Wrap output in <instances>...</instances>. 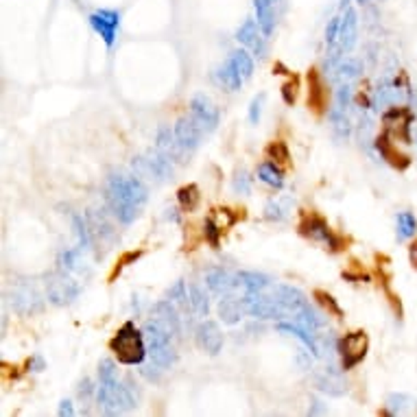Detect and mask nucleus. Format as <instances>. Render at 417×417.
Segmentation results:
<instances>
[{
  "mask_svg": "<svg viewBox=\"0 0 417 417\" xmlns=\"http://www.w3.org/2000/svg\"><path fill=\"white\" fill-rule=\"evenodd\" d=\"M149 188L138 175L111 173L105 181V204L111 216L123 225H131L144 210Z\"/></svg>",
  "mask_w": 417,
  "mask_h": 417,
  "instance_id": "f257e3e1",
  "label": "nucleus"
},
{
  "mask_svg": "<svg viewBox=\"0 0 417 417\" xmlns=\"http://www.w3.org/2000/svg\"><path fill=\"white\" fill-rule=\"evenodd\" d=\"M96 402L99 408L105 415H121L138 406V398L134 393V387L123 383L119 378L116 365L109 358H103L99 363V387H96Z\"/></svg>",
  "mask_w": 417,
  "mask_h": 417,
  "instance_id": "f03ea898",
  "label": "nucleus"
},
{
  "mask_svg": "<svg viewBox=\"0 0 417 417\" xmlns=\"http://www.w3.org/2000/svg\"><path fill=\"white\" fill-rule=\"evenodd\" d=\"M109 350L114 352V356L119 358V363L131 365V367L142 365L144 363V356L149 354L144 332L138 330L134 326V321L123 323V328L116 334H114V338L109 341Z\"/></svg>",
  "mask_w": 417,
  "mask_h": 417,
  "instance_id": "7ed1b4c3",
  "label": "nucleus"
},
{
  "mask_svg": "<svg viewBox=\"0 0 417 417\" xmlns=\"http://www.w3.org/2000/svg\"><path fill=\"white\" fill-rule=\"evenodd\" d=\"M142 332H144V338H146V350H149L151 361L158 363L162 369H169L177 358L173 341H171L173 334L166 328H162L156 319L146 321Z\"/></svg>",
  "mask_w": 417,
  "mask_h": 417,
  "instance_id": "20e7f679",
  "label": "nucleus"
},
{
  "mask_svg": "<svg viewBox=\"0 0 417 417\" xmlns=\"http://www.w3.org/2000/svg\"><path fill=\"white\" fill-rule=\"evenodd\" d=\"M245 306L247 313L256 319H280V317H288L282 301L278 299L273 284L264 291H249L245 293Z\"/></svg>",
  "mask_w": 417,
  "mask_h": 417,
  "instance_id": "39448f33",
  "label": "nucleus"
},
{
  "mask_svg": "<svg viewBox=\"0 0 417 417\" xmlns=\"http://www.w3.org/2000/svg\"><path fill=\"white\" fill-rule=\"evenodd\" d=\"M46 297L55 306H68L81 295V284L72 278V273H66L61 269L46 276Z\"/></svg>",
  "mask_w": 417,
  "mask_h": 417,
  "instance_id": "423d86ee",
  "label": "nucleus"
},
{
  "mask_svg": "<svg viewBox=\"0 0 417 417\" xmlns=\"http://www.w3.org/2000/svg\"><path fill=\"white\" fill-rule=\"evenodd\" d=\"M131 166L136 171L138 177H144V179H151V181H166L173 177V162L160 154V151H146L142 156H136L131 160Z\"/></svg>",
  "mask_w": 417,
  "mask_h": 417,
  "instance_id": "0eeeda50",
  "label": "nucleus"
},
{
  "mask_svg": "<svg viewBox=\"0 0 417 417\" xmlns=\"http://www.w3.org/2000/svg\"><path fill=\"white\" fill-rule=\"evenodd\" d=\"M5 301H7V306L16 315H20V317H33V315L44 311L42 295L37 293L33 286H29V284H18L11 291H7L5 293Z\"/></svg>",
  "mask_w": 417,
  "mask_h": 417,
  "instance_id": "6e6552de",
  "label": "nucleus"
},
{
  "mask_svg": "<svg viewBox=\"0 0 417 417\" xmlns=\"http://www.w3.org/2000/svg\"><path fill=\"white\" fill-rule=\"evenodd\" d=\"M369 350V336L365 332H350L336 343V352L341 356V369L348 371L352 367H356L358 363H363V358L367 356Z\"/></svg>",
  "mask_w": 417,
  "mask_h": 417,
  "instance_id": "1a4fd4ad",
  "label": "nucleus"
},
{
  "mask_svg": "<svg viewBox=\"0 0 417 417\" xmlns=\"http://www.w3.org/2000/svg\"><path fill=\"white\" fill-rule=\"evenodd\" d=\"M86 221H88L90 234H92V249H96V253L103 256L114 243H116V230H114L109 218L99 210L86 212Z\"/></svg>",
  "mask_w": 417,
  "mask_h": 417,
  "instance_id": "9d476101",
  "label": "nucleus"
},
{
  "mask_svg": "<svg viewBox=\"0 0 417 417\" xmlns=\"http://www.w3.org/2000/svg\"><path fill=\"white\" fill-rule=\"evenodd\" d=\"M299 234H304V236H308V238H313V241H321V243H326L332 251H338V249H343V241H341L332 230H330V225L321 218V216H317V214H304L301 216V221H299Z\"/></svg>",
  "mask_w": 417,
  "mask_h": 417,
  "instance_id": "9b49d317",
  "label": "nucleus"
},
{
  "mask_svg": "<svg viewBox=\"0 0 417 417\" xmlns=\"http://www.w3.org/2000/svg\"><path fill=\"white\" fill-rule=\"evenodd\" d=\"M88 20H90V26L101 35L105 46L111 49L114 42H116L119 29H121V14L116 9H96Z\"/></svg>",
  "mask_w": 417,
  "mask_h": 417,
  "instance_id": "f8f14e48",
  "label": "nucleus"
},
{
  "mask_svg": "<svg viewBox=\"0 0 417 417\" xmlns=\"http://www.w3.org/2000/svg\"><path fill=\"white\" fill-rule=\"evenodd\" d=\"M383 123H385V129H387L389 136H398V140H404V142H411L413 140V136H411L413 114H411L408 107L391 105V109L385 111Z\"/></svg>",
  "mask_w": 417,
  "mask_h": 417,
  "instance_id": "ddd939ff",
  "label": "nucleus"
},
{
  "mask_svg": "<svg viewBox=\"0 0 417 417\" xmlns=\"http://www.w3.org/2000/svg\"><path fill=\"white\" fill-rule=\"evenodd\" d=\"M264 37H267V35L262 33L260 24L256 20H251V18H247L243 22V26L236 31V40L247 51H251L258 59H262L264 55H267V40H264Z\"/></svg>",
  "mask_w": 417,
  "mask_h": 417,
  "instance_id": "4468645a",
  "label": "nucleus"
},
{
  "mask_svg": "<svg viewBox=\"0 0 417 417\" xmlns=\"http://www.w3.org/2000/svg\"><path fill=\"white\" fill-rule=\"evenodd\" d=\"M191 116L199 123L206 134H212L218 125V109L206 94H195L191 101Z\"/></svg>",
  "mask_w": 417,
  "mask_h": 417,
  "instance_id": "2eb2a0df",
  "label": "nucleus"
},
{
  "mask_svg": "<svg viewBox=\"0 0 417 417\" xmlns=\"http://www.w3.org/2000/svg\"><path fill=\"white\" fill-rule=\"evenodd\" d=\"M173 129H175V136H177V140H179V144H181V149L186 151V154H193V151H197L199 144H201V138L206 134L193 116H181L175 123Z\"/></svg>",
  "mask_w": 417,
  "mask_h": 417,
  "instance_id": "dca6fc26",
  "label": "nucleus"
},
{
  "mask_svg": "<svg viewBox=\"0 0 417 417\" xmlns=\"http://www.w3.org/2000/svg\"><path fill=\"white\" fill-rule=\"evenodd\" d=\"M315 385L319 391H323L328 396H343L348 391L343 373H341V369H336L332 363H328L326 367H321L315 373Z\"/></svg>",
  "mask_w": 417,
  "mask_h": 417,
  "instance_id": "f3484780",
  "label": "nucleus"
},
{
  "mask_svg": "<svg viewBox=\"0 0 417 417\" xmlns=\"http://www.w3.org/2000/svg\"><path fill=\"white\" fill-rule=\"evenodd\" d=\"M195 338H197V346L210 356H216L223 348V332L216 321L204 319L195 330Z\"/></svg>",
  "mask_w": 417,
  "mask_h": 417,
  "instance_id": "a211bd4d",
  "label": "nucleus"
},
{
  "mask_svg": "<svg viewBox=\"0 0 417 417\" xmlns=\"http://www.w3.org/2000/svg\"><path fill=\"white\" fill-rule=\"evenodd\" d=\"M356 35H358V16L352 7L346 9V16L341 18V31H338V40H336V51L341 55H346L354 49L356 44Z\"/></svg>",
  "mask_w": 417,
  "mask_h": 417,
  "instance_id": "6ab92c4d",
  "label": "nucleus"
},
{
  "mask_svg": "<svg viewBox=\"0 0 417 417\" xmlns=\"http://www.w3.org/2000/svg\"><path fill=\"white\" fill-rule=\"evenodd\" d=\"M156 149L160 154H164L171 162H184V154L186 151L181 149L175 129H171L169 125H160L158 134H156Z\"/></svg>",
  "mask_w": 417,
  "mask_h": 417,
  "instance_id": "aec40b11",
  "label": "nucleus"
},
{
  "mask_svg": "<svg viewBox=\"0 0 417 417\" xmlns=\"http://www.w3.org/2000/svg\"><path fill=\"white\" fill-rule=\"evenodd\" d=\"M151 315H154V319L162 328H166L173 336L181 334V319H179V313H177V308H175V304L171 299H162V301H158V304H154Z\"/></svg>",
  "mask_w": 417,
  "mask_h": 417,
  "instance_id": "412c9836",
  "label": "nucleus"
},
{
  "mask_svg": "<svg viewBox=\"0 0 417 417\" xmlns=\"http://www.w3.org/2000/svg\"><path fill=\"white\" fill-rule=\"evenodd\" d=\"M247 313V306H245V295L238 297L234 293H227L223 295V299L218 301V317L223 323L227 326H234L243 319V315Z\"/></svg>",
  "mask_w": 417,
  "mask_h": 417,
  "instance_id": "4be33fe9",
  "label": "nucleus"
},
{
  "mask_svg": "<svg viewBox=\"0 0 417 417\" xmlns=\"http://www.w3.org/2000/svg\"><path fill=\"white\" fill-rule=\"evenodd\" d=\"M273 291L278 295V299L282 301V306L286 311L288 317H295L301 308H304L308 304V299L306 295L301 293L299 288L295 286H288V284H273Z\"/></svg>",
  "mask_w": 417,
  "mask_h": 417,
  "instance_id": "5701e85b",
  "label": "nucleus"
},
{
  "mask_svg": "<svg viewBox=\"0 0 417 417\" xmlns=\"http://www.w3.org/2000/svg\"><path fill=\"white\" fill-rule=\"evenodd\" d=\"M206 286L210 288V293L223 297L227 293H234V288L238 286V276H232L225 269H210L206 273Z\"/></svg>",
  "mask_w": 417,
  "mask_h": 417,
  "instance_id": "b1692460",
  "label": "nucleus"
},
{
  "mask_svg": "<svg viewBox=\"0 0 417 417\" xmlns=\"http://www.w3.org/2000/svg\"><path fill=\"white\" fill-rule=\"evenodd\" d=\"M308 105L317 114H323L328 107V90H326V84L321 79L319 70L315 68L308 70Z\"/></svg>",
  "mask_w": 417,
  "mask_h": 417,
  "instance_id": "393cba45",
  "label": "nucleus"
},
{
  "mask_svg": "<svg viewBox=\"0 0 417 417\" xmlns=\"http://www.w3.org/2000/svg\"><path fill=\"white\" fill-rule=\"evenodd\" d=\"M376 149H378V154H381V158H383L385 162H389L391 166H396V169H406L408 162H411L404 154H400L398 146H393L391 136H389L387 131H385L383 136H378Z\"/></svg>",
  "mask_w": 417,
  "mask_h": 417,
  "instance_id": "a878e982",
  "label": "nucleus"
},
{
  "mask_svg": "<svg viewBox=\"0 0 417 417\" xmlns=\"http://www.w3.org/2000/svg\"><path fill=\"white\" fill-rule=\"evenodd\" d=\"M253 11L262 33L269 37L276 29V3L273 0H253Z\"/></svg>",
  "mask_w": 417,
  "mask_h": 417,
  "instance_id": "bb28decb",
  "label": "nucleus"
},
{
  "mask_svg": "<svg viewBox=\"0 0 417 417\" xmlns=\"http://www.w3.org/2000/svg\"><path fill=\"white\" fill-rule=\"evenodd\" d=\"M295 323L299 326V328H304L306 332H311V334H315L319 328H323L326 326V317H323V313H317L311 304H306L304 308H301L295 317Z\"/></svg>",
  "mask_w": 417,
  "mask_h": 417,
  "instance_id": "cd10ccee",
  "label": "nucleus"
},
{
  "mask_svg": "<svg viewBox=\"0 0 417 417\" xmlns=\"http://www.w3.org/2000/svg\"><path fill=\"white\" fill-rule=\"evenodd\" d=\"M278 332H284L288 336H295L299 338L301 343L306 346V350L313 354V356H319V348H317V334H311L306 332L304 328H299L297 323H278Z\"/></svg>",
  "mask_w": 417,
  "mask_h": 417,
  "instance_id": "c85d7f7f",
  "label": "nucleus"
},
{
  "mask_svg": "<svg viewBox=\"0 0 417 417\" xmlns=\"http://www.w3.org/2000/svg\"><path fill=\"white\" fill-rule=\"evenodd\" d=\"M214 77H216V81H218L225 90H230V92L241 90V86H243V81H245L230 61H225L223 66H218L216 72H214Z\"/></svg>",
  "mask_w": 417,
  "mask_h": 417,
  "instance_id": "c756f323",
  "label": "nucleus"
},
{
  "mask_svg": "<svg viewBox=\"0 0 417 417\" xmlns=\"http://www.w3.org/2000/svg\"><path fill=\"white\" fill-rule=\"evenodd\" d=\"M188 295H191V311L197 317L206 319L210 315V301H208L206 288L201 284H191V288H188Z\"/></svg>",
  "mask_w": 417,
  "mask_h": 417,
  "instance_id": "7c9ffc66",
  "label": "nucleus"
},
{
  "mask_svg": "<svg viewBox=\"0 0 417 417\" xmlns=\"http://www.w3.org/2000/svg\"><path fill=\"white\" fill-rule=\"evenodd\" d=\"M363 72V61L361 59H354V57H346L341 59L334 68V77L338 81H352L356 79L358 74Z\"/></svg>",
  "mask_w": 417,
  "mask_h": 417,
  "instance_id": "2f4dec72",
  "label": "nucleus"
},
{
  "mask_svg": "<svg viewBox=\"0 0 417 417\" xmlns=\"http://www.w3.org/2000/svg\"><path fill=\"white\" fill-rule=\"evenodd\" d=\"M273 282L269 276H264V273H256V271H243L238 273V286L245 288V293L249 291H264V288H269Z\"/></svg>",
  "mask_w": 417,
  "mask_h": 417,
  "instance_id": "473e14b6",
  "label": "nucleus"
},
{
  "mask_svg": "<svg viewBox=\"0 0 417 417\" xmlns=\"http://www.w3.org/2000/svg\"><path fill=\"white\" fill-rule=\"evenodd\" d=\"M402 99V90L398 86H393L391 81H383L381 88L376 90V107H389V105H398V101Z\"/></svg>",
  "mask_w": 417,
  "mask_h": 417,
  "instance_id": "72a5a7b5",
  "label": "nucleus"
},
{
  "mask_svg": "<svg viewBox=\"0 0 417 417\" xmlns=\"http://www.w3.org/2000/svg\"><path fill=\"white\" fill-rule=\"evenodd\" d=\"M230 61L234 68H236V72L241 74V77L247 81V79H251V74H253V59H251V55L245 51V49H236V51H232L230 53Z\"/></svg>",
  "mask_w": 417,
  "mask_h": 417,
  "instance_id": "f704fd0d",
  "label": "nucleus"
},
{
  "mask_svg": "<svg viewBox=\"0 0 417 417\" xmlns=\"http://www.w3.org/2000/svg\"><path fill=\"white\" fill-rule=\"evenodd\" d=\"M177 201H179L181 210H186V212L197 210V206H199V201H201L199 188H197L195 184H188V186L179 188V191H177Z\"/></svg>",
  "mask_w": 417,
  "mask_h": 417,
  "instance_id": "c9c22d12",
  "label": "nucleus"
},
{
  "mask_svg": "<svg viewBox=\"0 0 417 417\" xmlns=\"http://www.w3.org/2000/svg\"><path fill=\"white\" fill-rule=\"evenodd\" d=\"M258 177L264 181V184H269L273 188H282L284 186V175L282 171L276 166V162H262L258 166Z\"/></svg>",
  "mask_w": 417,
  "mask_h": 417,
  "instance_id": "e433bc0d",
  "label": "nucleus"
},
{
  "mask_svg": "<svg viewBox=\"0 0 417 417\" xmlns=\"http://www.w3.org/2000/svg\"><path fill=\"white\" fill-rule=\"evenodd\" d=\"M81 247L79 249H66L59 253V260H57V269L66 271V273H74L79 271V264H81Z\"/></svg>",
  "mask_w": 417,
  "mask_h": 417,
  "instance_id": "4c0bfd02",
  "label": "nucleus"
},
{
  "mask_svg": "<svg viewBox=\"0 0 417 417\" xmlns=\"http://www.w3.org/2000/svg\"><path fill=\"white\" fill-rule=\"evenodd\" d=\"M166 297L173 301L175 306H179L181 311H188V308H191V295H188V291H186L184 280H177V282L166 291Z\"/></svg>",
  "mask_w": 417,
  "mask_h": 417,
  "instance_id": "58836bf2",
  "label": "nucleus"
},
{
  "mask_svg": "<svg viewBox=\"0 0 417 417\" xmlns=\"http://www.w3.org/2000/svg\"><path fill=\"white\" fill-rule=\"evenodd\" d=\"M417 230V221L411 212H400L398 214V241H406L415 236Z\"/></svg>",
  "mask_w": 417,
  "mask_h": 417,
  "instance_id": "ea45409f",
  "label": "nucleus"
},
{
  "mask_svg": "<svg viewBox=\"0 0 417 417\" xmlns=\"http://www.w3.org/2000/svg\"><path fill=\"white\" fill-rule=\"evenodd\" d=\"M330 121H332V125H334V131H336L341 138H348V134H350V121H348V116H346V109L334 107V109L330 111Z\"/></svg>",
  "mask_w": 417,
  "mask_h": 417,
  "instance_id": "a19ab883",
  "label": "nucleus"
},
{
  "mask_svg": "<svg viewBox=\"0 0 417 417\" xmlns=\"http://www.w3.org/2000/svg\"><path fill=\"white\" fill-rule=\"evenodd\" d=\"M288 206H291L288 199H284V201H269L267 206H264V216H267L269 221H284L288 216Z\"/></svg>",
  "mask_w": 417,
  "mask_h": 417,
  "instance_id": "79ce46f5",
  "label": "nucleus"
},
{
  "mask_svg": "<svg viewBox=\"0 0 417 417\" xmlns=\"http://www.w3.org/2000/svg\"><path fill=\"white\" fill-rule=\"evenodd\" d=\"M267 156H269V160H273V162H278V164H288V162H291L288 149H286V144L280 142V140H276V142H271V144L267 146Z\"/></svg>",
  "mask_w": 417,
  "mask_h": 417,
  "instance_id": "37998d69",
  "label": "nucleus"
},
{
  "mask_svg": "<svg viewBox=\"0 0 417 417\" xmlns=\"http://www.w3.org/2000/svg\"><path fill=\"white\" fill-rule=\"evenodd\" d=\"M232 188L236 195H249L251 193V177L245 169L236 171L234 173V179H232Z\"/></svg>",
  "mask_w": 417,
  "mask_h": 417,
  "instance_id": "c03bdc74",
  "label": "nucleus"
},
{
  "mask_svg": "<svg viewBox=\"0 0 417 417\" xmlns=\"http://www.w3.org/2000/svg\"><path fill=\"white\" fill-rule=\"evenodd\" d=\"M408 404H411V398L404 396V393H391L387 398V411L391 415H402L408 408Z\"/></svg>",
  "mask_w": 417,
  "mask_h": 417,
  "instance_id": "a18cd8bd",
  "label": "nucleus"
},
{
  "mask_svg": "<svg viewBox=\"0 0 417 417\" xmlns=\"http://www.w3.org/2000/svg\"><path fill=\"white\" fill-rule=\"evenodd\" d=\"M315 299H319V304L328 311V313H332L334 317H343V313H341V306L334 301V297L330 295V293H326V291H315Z\"/></svg>",
  "mask_w": 417,
  "mask_h": 417,
  "instance_id": "49530a36",
  "label": "nucleus"
},
{
  "mask_svg": "<svg viewBox=\"0 0 417 417\" xmlns=\"http://www.w3.org/2000/svg\"><path fill=\"white\" fill-rule=\"evenodd\" d=\"M144 251L142 249H138V251H127V253H123L121 256V260L116 262V267H114V271H111V276H109V282H114V280H116V276L127 267V264H131V262H136L140 256H142Z\"/></svg>",
  "mask_w": 417,
  "mask_h": 417,
  "instance_id": "de8ad7c7",
  "label": "nucleus"
},
{
  "mask_svg": "<svg viewBox=\"0 0 417 417\" xmlns=\"http://www.w3.org/2000/svg\"><path fill=\"white\" fill-rule=\"evenodd\" d=\"M338 31H341V16H334L328 26H326V44L328 46H334L336 40H338Z\"/></svg>",
  "mask_w": 417,
  "mask_h": 417,
  "instance_id": "09e8293b",
  "label": "nucleus"
},
{
  "mask_svg": "<svg viewBox=\"0 0 417 417\" xmlns=\"http://www.w3.org/2000/svg\"><path fill=\"white\" fill-rule=\"evenodd\" d=\"M221 227L214 223V218H208L206 221V241L214 247V249H218V236H221Z\"/></svg>",
  "mask_w": 417,
  "mask_h": 417,
  "instance_id": "8fccbe9b",
  "label": "nucleus"
},
{
  "mask_svg": "<svg viewBox=\"0 0 417 417\" xmlns=\"http://www.w3.org/2000/svg\"><path fill=\"white\" fill-rule=\"evenodd\" d=\"M162 367L158 365V363H154V361H151L149 365H142V369H140V373L146 378V381H151V383H158L160 381V376H162Z\"/></svg>",
  "mask_w": 417,
  "mask_h": 417,
  "instance_id": "3c124183",
  "label": "nucleus"
},
{
  "mask_svg": "<svg viewBox=\"0 0 417 417\" xmlns=\"http://www.w3.org/2000/svg\"><path fill=\"white\" fill-rule=\"evenodd\" d=\"M262 103H264V94L253 96V101H251V105H249V123H251V125H258V121H260Z\"/></svg>",
  "mask_w": 417,
  "mask_h": 417,
  "instance_id": "603ef678",
  "label": "nucleus"
},
{
  "mask_svg": "<svg viewBox=\"0 0 417 417\" xmlns=\"http://www.w3.org/2000/svg\"><path fill=\"white\" fill-rule=\"evenodd\" d=\"M282 99H284L286 105H293L295 103V99H297V79H293V81H288V84L282 86Z\"/></svg>",
  "mask_w": 417,
  "mask_h": 417,
  "instance_id": "864d4df0",
  "label": "nucleus"
},
{
  "mask_svg": "<svg viewBox=\"0 0 417 417\" xmlns=\"http://www.w3.org/2000/svg\"><path fill=\"white\" fill-rule=\"evenodd\" d=\"M350 103V86H341L338 88V94H336V107L346 109Z\"/></svg>",
  "mask_w": 417,
  "mask_h": 417,
  "instance_id": "5fc2aeb1",
  "label": "nucleus"
},
{
  "mask_svg": "<svg viewBox=\"0 0 417 417\" xmlns=\"http://www.w3.org/2000/svg\"><path fill=\"white\" fill-rule=\"evenodd\" d=\"M26 367H29L31 371H42V369L46 367V363H44V358H42L40 354H35L33 358H29Z\"/></svg>",
  "mask_w": 417,
  "mask_h": 417,
  "instance_id": "6e6d98bb",
  "label": "nucleus"
},
{
  "mask_svg": "<svg viewBox=\"0 0 417 417\" xmlns=\"http://www.w3.org/2000/svg\"><path fill=\"white\" fill-rule=\"evenodd\" d=\"M94 391H96V389L92 387V383L88 381V378H84V383L79 385V396H81V400H84V398L88 400V398H90V396H92Z\"/></svg>",
  "mask_w": 417,
  "mask_h": 417,
  "instance_id": "4d7b16f0",
  "label": "nucleus"
},
{
  "mask_svg": "<svg viewBox=\"0 0 417 417\" xmlns=\"http://www.w3.org/2000/svg\"><path fill=\"white\" fill-rule=\"evenodd\" d=\"M59 417H70V415H74V408H72V402L70 400H64L61 404H59Z\"/></svg>",
  "mask_w": 417,
  "mask_h": 417,
  "instance_id": "13d9d810",
  "label": "nucleus"
},
{
  "mask_svg": "<svg viewBox=\"0 0 417 417\" xmlns=\"http://www.w3.org/2000/svg\"><path fill=\"white\" fill-rule=\"evenodd\" d=\"M326 413H328V406H323L319 400H315L313 406L308 408V415H326Z\"/></svg>",
  "mask_w": 417,
  "mask_h": 417,
  "instance_id": "bf43d9fd",
  "label": "nucleus"
},
{
  "mask_svg": "<svg viewBox=\"0 0 417 417\" xmlns=\"http://www.w3.org/2000/svg\"><path fill=\"white\" fill-rule=\"evenodd\" d=\"M408 256H411V262H413V267L417 269V238H415V243L411 245V249H408Z\"/></svg>",
  "mask_w": 417,
  "mask_h": 417,
  "instance_id": "052dcab7",
  "label": "nucleus"
},
{
  "mask_svg": "<svg viewBox=\"0 0 417 417\" xmlns=\"http://www.w3.org/2000/svg\"><path fill=\"white\" fill-rule=\"evenodd\" d=\"M166 218H169V221H175V223H179V214H177V210H175V208L166 210Z\"/></svg>",
  "mask_w": 417,
  "mask_h": 417,
  "instance_id": "680f3d73",
  "label": "nucleus"
},
{
  "mask_svg": "<svg viewBox=\"0 0 417 417\" xmlns=\"http://www.w3.org/2000/svg\"><path fill=\"white\" fill-rule=\"evenodd\" d=\"M356 3H358V5H367V3H369V0H356Z\"/></svg>",
  "mask_w": 417,
  "mask_h": 417,
  "instance_id": "e2e57ef3",
  "label": "nucleus"
},
{
  "mask_svg": "<svg viewBox=\"0 0 417 417\" xmlns=\"http://www.w3.org/2000/svg\"><path fill=\"white\" fill-rule=\"evenodd\" d=\"M413 140L417 142V129H415V134H413Z\"/></svg>",
  "mask_w": 417,
  "mask_h": 417,
  "instance_id": "0e129e2a",
  "label": "nucleus"
}]
</instances>
